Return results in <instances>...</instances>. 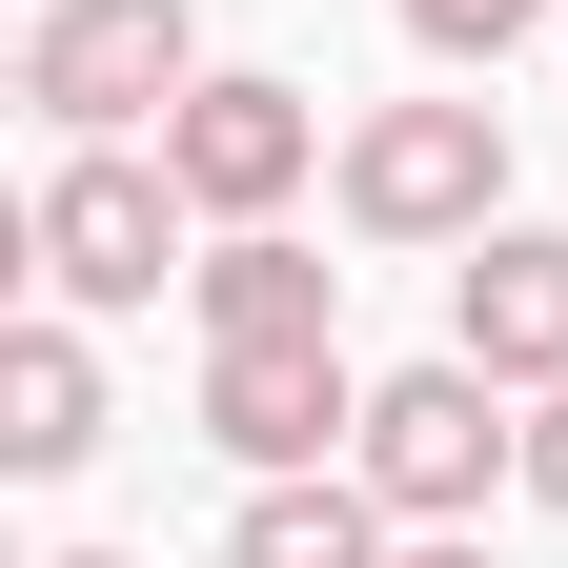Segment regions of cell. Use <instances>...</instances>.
<instances>
[{
    "label": "cell",
    "mask_w": 568,
    "mask_h": 568,
    "mask_svg": "<svg viewBox=\"0 0 568 568\" xmlns=\"http://www.w3.org/2000/svg\"><path fill=\"white\" fill-rule=\"evenodd\" d=\"M528 21H548V0H406V41H426V61H467V82H487Z\"/></svg>",
    "instance_id": "11"
},
{
    "label": "cell",
    "mask_w": 568,
    "mask_h": 568,
    "mask_svg": "<svg viewBox=\"0 0 568 568\" xmlns=\"http://www.w3.org/2000/svg\"><path fill=\"white\" fill-rule=\"evenodd\" d=\"M447 345H467L487 386H568V244L548 224H487L447 264Z\"/></svg>",
    "instance_id": "7"
},
{
    "label": "cell",
    "mask_w": 568,
    "mask_h": 568,
    "mask_svg": "<svg viewBox=\"0 0 568 568\" xmlns=\"http://www.w3.org/2000/svg\"><path fill=\"white\" fill-rule=\"evenodd\" d=\"M386 568H487V548H467V528H406V548H386Z\"/></svg>",
    "instance_id": "13"
},
{
    "label": "cell",
    "mask_w": 568,
    "mask_h": 568,
    "mask_svg": "<svg viewBox=\"0 0 568 568\" xmlns=\"http://www.w3.org/2000/svg\"><path fill=\"white\" fill-rule=\"evenodd\" d=\"M82 447H102V366H82V325H21V345H0V467L61 487Z\"/></svg>",
    "instance_id": "10"
},
{
    "label": "cell",
    "mask_w": 568,
    "mask_h": 568,
    "mask_svg": "<svg viewBox=\"0 0 568 568\" xmlns=\"http://www.w3.org/2000/svg\"><path fill=\"white\" fill-rule=\"evenodd\" d=\"M203 447H224L244 487H264V467H345V447H366L345 325H305V345H203Z\"/></svg>",
    "instance_id": "5"
},
{
    "label": "cell",
    "mask_w": 568,
    "mask_h": 568,
    "mask_svg": "<svg viewBox=\"0 0 568 568\" xmlns=\"http://www.w3.org/2000/svg\"><path fill=\"white\" fill-rule=\"evenodd\" d=\"M61 568H122V548H61Z\"/></svg>",
    "instance_id": "14"
},
{
    "label": "cell",
    "mask_w": 568,
    "mask_h": 568,
    "mask_svg": "<svg viewBox=\"0 0 568 568\" xmlns=\"http://www.w3.org/2000/svg\"><path fill=\"white\" fill-rule=\"evenodd\" d=\"M345 224H366V244H487V224H508V122H487V102L345 122Z\"/></svg>",
    "instance_id": "2"
},
{
    "label": "cell",
    "mask_w": 568,
    "mask_h": 568,
    "mask_svg": "<svg viewBox=\"0 0 568 568\" xmlns=\"http://www.w3.org/2000/svg\"><path fill=\"white\" fill-rule=\"evenodd\" d=\"M345 467H366V487H386L406 528H467L487 487L528 467V426H508V386H487L467 345H447V366H406V386H366V447H345Z\"/></svg>",
    "instance_id": "4"
},
{
    "label": "cell",
    "mask_w": 568,
    "mask_h": 568,
    "mask_svg": "<svg viewBox=\"0 0 568 568\" xmlns=\"http://www.w3.org/2000/svg\"><path fill=\"white\" fill-rule=\"evenodd\" d=\"M183 163H122V142H61L41 163V203H21V244H41V284L61 305H163V264H183Z\"/></svg>",
    "instance_id": "1"
},
{
    "label": "cell",
    "mask_w": 568,
    "mask_h": 568,
    "mask_svg": "<svg viewBox=\"0 0 568 568\" xmlns=\"http://www.w3.org/2000/svg\"><path fill=\"white\" fill-rule=\"evenodd\" d=\"M163 163H183V203H203V224H284V183L325 163V122H305V82L203 61V82L163 102Z\"/></svg>",
    "instance_id": "6"
},
{
    "label": "cell",
    "mask_w": 568,
    "mask_h": 568,
    "mask_svg": "<svg viewBox=\"0 0 568 568\" xmlns=\"http://www.w3.org/2000/svg\"><path fill=\"white\" fill-rule=\"evenodd\" d=\"M183 82H203V21H183V0H41V21H21V102H41L61 142L163 122Z\"/></svg>",
    "instance_id": "3"
},
{
    "label": "cell",
    "mask_w": 568,
    "mask_h": 568,
    "mask_svg": "<svg viewBox=\"0 0 568 568\" xmlns=\"http://www.w3.org/2000/svg\"><path fill=\"white\" fill-rule=\"evenodd\" d=\"M528 487L568 508V386H528Z\"/></svg>",
    "instance_id": "12"
},
{
    "label": "cell",
    "mask_w": 568,
    "mask_h": 568,
    "mask_svg": "<svg viewBox=\"0 0 568 568\" xmlns=\"http://www.w3.org/2000/svg\"><path fill=\"white\" fill-rule=\"evenodd\" d=\"M183 284H203V345H305V325H345V264H305L284 224H224Z\"/></svg>",
    "instance_id": "9"
},
{
    "label": "cell",
    "mask_w": 568,
    "mask_h": 568,
    "mask_svg": "<svg viewBox=\"0 0 568 568\" xmlns=\"http://www.w3.org/2000/svg\"><path fill=\"white\" fill-rule=\"evenodd\" d=\"M386 528H406V508H386L366 467H264L244 528H224V568H386Z\"/></svg>",
    "instance_id": "8"
}]
</instances>
